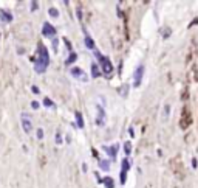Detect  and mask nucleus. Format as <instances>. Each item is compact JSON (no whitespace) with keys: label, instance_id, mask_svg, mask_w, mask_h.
<instances>
[{"label":"nucleus","instance_id":"nucleus-15","mask_svg":"<svg viewBox=\"0 0 198 188\" xmlns=\"http://www.w3.org/2000/svg\"><path fill=\"white\" fill-rule=\"evenodd\" d=\"M43 106H45L46 109H56V103H54L51 98H48V97L43 98Z\"/></svg>","mask_w":198,"mask_h":188},{"label":"nucleus","instance_id":"nucleus-9","mask_svg":"<svg viewBox=\"0 0 198 188\" xmlns=\"http://www.w3.org/2000/svg\"><path fill=\"white\" fill-rule=\"evenodd\" d=\"M84 45L88 50H94V40H93V37L88 34V31L85 28H84Z\"/></svg>","mask_w":198,"mask_h":188},{"label":"nucleus","instance_id":"nucleus-10","mask_svg":"<svg viewBox=\"0 0 198 188\" xmlns=\"http://www.w3.org/2000/svg\"><path fill=\"white\" fill-rule=\"evenodd\" d=\"M0 19H2L5 23H9V22H13L14 20V16H13V13H9L8 10H0Z\"/></svg>","mask_w":198,"mask_h":188},{"label":"nucleus","instance_id":"nucleus-19","mask_svg":"<svg viewBox=\"0 0 198 188\" xmlns=\"http://www.w3.org/2000/svg\"><path fill=\"white\" fill-rule=\"evenodd\" d=\"M119 93H121V97L127 98V95H129V84H124V86L119 89Z\"/></svg>","mask_w":198,"mask_h":188},{"label":"nucleus","instance_id":"nucleus-24","mask_svg":"<svg viewBox=\"0 0 198 188\" xmlns=\"http://www.w3.org/2000/svg\"><path fill=\"white\" fill-rule=\"evenodd\" d=\"M169 115H170V104H166L164 106V121H167V118H169Z\"/></svg>","mask_w":198,"mask_h":188},{"label":"nucleus","instance_id":"nucleus-2","mask_svg":"<svg viewBox=\"0 0 198 188\" xmlns=\"http://www.w3.org/2000/svg\"><path fill=\"white\" fill-rule=\"evenodd\" d=\"M94 58L97 59V67L101 68L99 72L104 73L105 76H110V75L113 73V64H112L110 58H108V56H104L99 50H94Z\"/></svg>","mask_w":198,"mask_h":188},{"label":"nucleus","instance_id":"nucleus-16","mask_svg":"<svg viewBox=\"0 0 198 188\" xmlns=\"http://www.w3.org/2000/svg\"><path fill=\"white\" fill-rule=\"evenodd\" d=\"M90 68H91V78H99L101 72H99V67H97V64H96V62H93Z\"/></svg>","mask_w":198,"mask_h":188},{"label":"nucleus","instance_id":"nucleus-26","mask_svg":"<svg viewBox=\"0 0 198 188\" xmlns=\"http://www.w3.org/2000/svg\"><path fill=\"white\" fill-rule=\"evenodd\" d=\"M170 33H172V30H170L169 27H166V28L163 30V37H164V39H167V37L170 36Z\"/></svg>","mask_w":198,"mask_h":188},{"label":"nucleus","instance_id":"nucleus-22","mask_svg":"<svg viewBox=\"0 0 198 188\" xmlns=\"http://www.w3.org/2000/svg\"><path fill=\"white\" fill-rule=\"evenodd\" d=\"M48 14L51 17H54V19H57L59 17V10L57 8H48Z\"/></svg>","mask_w":198,"mask_h":188},{"label":"nucleus","instance_id":"nucleus-32","mask_svg":"<svg viewBox=\"0 0 198 188\" xmlns=\"http://www.w3.org/2000/svg\"><path fill=\"white\" fill-rule=\"evenodd\" d=\"M76 11H78V17H79V20H82V8H78Z\"/></svg>","mask_w":198,"mask_h":188},{"label":"nucleus","instance_id":"nucleus-4","mask_svg":"<svg viewBox=\"0 0 198 188\" xmlns=\"http://www.w3.org/2000/svg\"><path fill=\"white\" fill-rule=\"evenodd\" d=\"M20 125L25 134H31L33 132V121H31V117L28 113H20Z\"/></svg>","mask_w":198,"mask_h":188},{"label":"nucleus","instance_id":"nucleus-12","mask_svg":"<svg viewBox=\"0 0 198 188\" xmlns=\"http://www.w3.org/2000/svg\"><path fill=\"white\" fill-rule=\"evenodd\" d=\"M74 117H76V123H74V125H76V128L78 129H82L85 125H84V117H82V113L79 112V110H76V112H74Z\"/></svg>","mask_w":198,"mask_h":188},{"label":"nucleus","instance_id":"nucleus-14","mask_svg":"<svg viewBox=\"0 0 198 188\" xmlns=\"http://www.w3.org/2000/svg\"><path fill=\"white\" fill-rule=\"evenodd\" d=\"M129 170H130V160H129V157H126L121 160V171L129 173Z\"/></svg>","mask_w":198,"mask_h":188},{"label":"nucleus","instance_id":"nucleus-33","mask_svg":"<svg viewBox=\"0 0 198 188\" xmlns=\"http://www.w3.org/2000/svg\"><path fill=\"white\" fill-rule=\"evenodd\" d=\"M129 134H130V137H135V129H133L132 126L129 128Z\"/></svg>","mask_w":198,"mask_h":188},{"label":"nucleus","instance_id":"nucleus-35","mask_svg":"<svg viewBox=\"0 0 198 188\" xmlns=\"http://www.w3.org/2000/svg\"><path fill=\"white\" fill-rule=\"evenodd\" d=\"M23 52H25V50H23V48H22V47H19V48H17V53H19V55H22V53H23Z\"/></svg>","mask_w":198,"mask_h":188},{"label":"nucleus","instance_id":"nucleus-25","mask_svg":"<svg viewBox=\"0 0 198 188\" xmlns=\"http://www.w3.org/2000/svg\"><path fill=\"white\" fill-rule=\"evenodd\" d=\"M36 137H37V140H43L45 132H43V129H42V128H37V131H36Z\"/></svg>","mask_w":198,"mask_h":188},{"label":"nucleus","instance_id":"nucleus-17","mask_svg":"<svg viewBox=\"0 0 198 188\" xmlns=\"http://www.w3.org/2000/svg\"><path fill=\"white\" fill-rule=\"evenodd\" d=\"M102 185H104L105 188H115V180H113L112 177H104V179H102Z\"/></svg>","mask_w":198,"mask_h":188},{"label":"nucleus","instance_id":"nucleus-11","mask_svg":"<svg viewBox=\"0 0 198 188\" xmlns=\"http://www.w3.org/2000/svg\"><path fill=\"white\" fill-rule=\"evenodd\" d=\"M97 167L101 168L102 171H108L112 167V162L108 159H97Z\"/></svg>","mask_w":198,"mask_h":188},{"label":"nucleus","instance_id":"nucleus-8","mask_svg":"<svg viewBox=\"0 0 198 188\" xmlns=\"http://www.w3.org/2000/svg\"><path fill=\"white\" fill-rule=\"evenodd\" d=\"M118 149H119V145H113V146H102V151H105L107 152V155L110 157L108 160L110 162H113V160H116V155H118Z\"/></svg>","mask_w":198,"mask_h":188},{"label":"nucleus","instance_id":"nucleus-1","mask_svg":"<svg viewBox=\"0 0 198 188\" xmlns=\"http://www.w3.org/2000/svg\"><path fill=\"white\" fill-rule=\"evenodd\" d=\"M36 62H34V70L37 73H45L50 65V52L43 44H37V53H36Z\"/></svg>","mask_w":198,"mask_h":188},{"label":"nucleus","instance_id":"nucleus-13","mask_svg":"<svg viewBox=\"0 0 198 188\" xmlns=\"http://www.w3.org/2000/svg\"><path fill=\"white\" fill-rule=\"evenodd\" d=\"M78 58H79V56H78V53H76V52H71V53L68 55V58L65 59V65H73L74 62L78 61Z\"/></svg>","mask_w":198,"mask_h":188},{"label":"nucleus","instance_id":"nucleus-21","mask_svg":"<svg viewBox=\"0 0 198 188\" xmlns=\"http://www.w3.org/2000/svg\"><path fill=\"white\" fill-rule=\"evenodd\" d=\"M51 48H53L54 53H57V50H59V39H57V37L51 39Z\"/></svg>","mask_w":198,"mask_h":188},{"label":"nucleus","instance_id":"nucleus-28","mask_svg":"<svg viewBox=\"0 0 198 188\" xmlns=\"http://www.w3.org/2000/svg\"><path fill=\"white\" fill-rule=\"evenodd\" d=\"M39 8V3L37 2H34V0H33V2H31V11H36Z\"/></svg>","mask_w":198,"mask_h":188},{"label":"nucleus","instance_id":"nucleus-5","mask_svg":"<svg viewBox=\"0 0 198 188\" xmlns=\"http://www.w3.org/2000/svg\"><path fill=\"white\" fill-rule=\"evenodd\" d=\"M144 72H145V67L144 64H139L136 68H135V72H133V87H139L141 82H142V76H144Z\"/></svg>","mask_w":198,"mask_h":188},{"label":"nucleus","instance_id":"nucleus-27","mask_svg":"<svg viewBox=\"0 0 198 188\" xmlns=\"http://www.w3.org/2000/svg\"><path fill=\"white\" fill-rule=\"evenodd\" d=\"M31 92L34 93V95H39V93H40V89H39L37 86H31Z\"/></svg>","mask_w":198,"mask_h":188},{"label":"nucleus","instance_id":"nucleus-29","mask_svg":"<svg viewBox=\"0 0 198 188\" xmlns=\"http://www.w3.org/2000/svg\"><path fill=\"white\" fill-rule=\"evenodd\" d=\"M31 107H33V109H34V110H37V109H39V107H40V104H39V103H37V101H31Z\"/></svg>","mask_w":198,"mask_h":188},{"label":"nucleus","instance_id":"nucleus-7","mask_svg":"<svg viewBox=\"0 0 198 188\" xmlns=\"http://www.w3.org/2000/svg\"><path fill=\"white\" fill-rule=\"evenodd\" d=\"M96 110H97V113H96V125L102 128L105 125V120H107V113H105V110H104V107L101 104L96 106Z\"/></svg>","mask_w":198,"mask_h":188},{"label":"nucleus","instance_id":"nucleus-36","mask_svg":"<svg viewBox=\"0 0 198 188\" xmlns=\"http://www.w3.org/2000/svg\"><path fill=\"white\" fill-rule=\"evenodd\" d=\"M65 140H67V143H70V142H71V137H70V135H67V137H65Z\"/></svg>","mask_w":198,"mask_h":188},{"label":"nucleus","instance_id":"nucleus-23","mask_svg":"<svg viewBox=\"0 0 198 188\" xmlns=\"http://www.w3.org/2000/svg\"><path fill=\"white\" fill-rule=\"evenodd\" d=\"M126 182H127V173L121 171V173H119V183H121V185H126Z\"/></svg>","mask_w":198,"mask_h":188},{"label":"nucleus","instance_id":"nucleus-20","mask_svg":"<svg viewBox=\"0 0 198 188\" xmlns=\"http://www.w3.org/2000/svg\"><path fill=\"white\" fill-rule=\"evenodd\" d=\"M124 152H126V155L132 154V143L130 142H124Z\"/></svg>","mask_w":198,"mask_h":188},{"label":"nucleus","instance_id":"nucleus-34","mask_svg":"<svg viewBox=\"0 0 198 188\" xmlns=\"http://www.w3.org/2000/svg\"><path fill=\"white\" fill-rule=\"evenodd\" d=\"M192 168H193V170L196 168V159H195V157L192 159Z\"/></svg>","mask_w":198,"mask_h":188},{"label":"nucleus","instance_id":"nucleus-31","mask_svg":"<svg viewBox=\"0 0 198 188\" xmlns=\"http://www.w3.org/2000/svg\"><path fill=\"white\" fill-rule=\"evenodd\" d=\"M94 174H96V179H97V180H96V182H97V183H102V177H101V176H99V173H97V171H96V173H94Z\"/></svg>","mask_w":198,"mask_h":188},{"label":"nucleus","instance_id":"nucleus-30","mask_svg":"<svg viewBox=\"0 0 198 188\" xmlns=\"http://www.w3.org/2000/svg\"><path fill=\"white\" fill-rule=\"evenodd\" d=\"M87 171H88V165L85 162H82V173H87Z\"/></svg>","mask_w":198,"mask_h":188},{"label":"nucleus","instance_id":"nucleus-18","mask_svg":"<svg viewBox=\"0 0 198 188\" xmlns=\"http://www.w3.org/2000/svg\"><path fill=\"white\" fill-rule=\"evenodd\" d=\"M54 140H56V145H59V146L64 143V137H62V131H61V129L56 131V137H54Z\"/></svg>","mask_w":198,"mask_h":188},{"label":"nucleus","instance_id":"nucleus-6","mask_svg":"<svg viewBox=\"0 0 198 188\" xmlns=\"http://www.w3.org/2000/svg\"><path fill=\"white\" fill-rule=\"evenodd\" d=\"M56 28H54V25H51L50 22H45L43 25H42V34L45 36V37H48V39H54L56 37Z\"/></svg>","mask_w":198,"mask_h":188},{"label":"nucleus","instance_id":"nucleus-3","mask_svg":"<svg viewBox=\"0 0 198 188\" xmlns=\"http://www.w3.org/2000/svg\"><path fill=\"white\" fill-rule=\"evenodd\" d=\"M70 75H71L73 78L79 79L81 82H88V75L84 72L81 67H78V65H71V68H70Z\"/></svg>","mask_w":198,"mask_h":188}]
</instances>
